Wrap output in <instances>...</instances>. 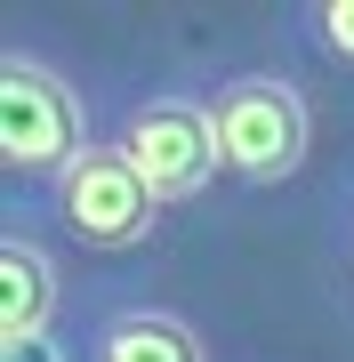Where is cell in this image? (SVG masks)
I'll list each match as a JSON object with an SVG mask.
<instances>
[{"label":"cell","mask_w":354,"mask_h":362,"mask_svg":"<svg viewBox=\"0 0 354 362\" xmlns=\"http://www.w3.org/2000/svg\"><path fill=\"white\" fill-rule=\"evenodd\" d=\"M210 121H218L225 177H242V185H290L306 169V153H314V105L274 65L218 73L210 81Z\"/></svg>","instance_id":"6da1fadb"},{"label":"cell","mask_w":354,"mask_h":362,"mask_svg":"<svg viewBox=\"0 0 354 362\" xmlns=\"http://www.w3.org/2000/svg\"><path fill=\"white\" fill-rule=\"evenodd\" d=\"M89 105H81V81L65 65H49L40 49H0V161H8V185L25 194L40 177H65V169L89 153Z\"/></svg>","instance_id":"7a4b0ae2"},{"label":"cell","mask_w":354,"mask_h":362,"mask_svg":"<svg viewBox=\"0 0 354 362\" xmlns=\"http://www.w3.org/2000/svg\"><path fill=\"white\" fill-rule=\"evenodd\" d=\"M121 153L145 169V185L161 194V209L201 202V194L225 177L218 121H210V89H185V81L145 89L129 113H121Z\"/></svg>","instance_id":"3957f363"},{"label":"cell","mask_w":354,"mask_h":362,"mask_svg":"<svg viewBox=\"0 0 354 362\" xmlns=\"http://www.w3.org/2000/svg\"><path fill=\"white\" fill-rule=\"evenodd\" d=\"M57 226L73 233L81 250H145L161 226V194L145 185V169L121 153V137H97L65 177L49 185Z\"/></svg>","instance_id":"277c9868"},{"label":"cell","mask_w":354,"mask_h":362,"mask_svg":"<svg viewBox=\"0 0 354 362\" xmlns=\"http://www.w3.org/2000/svg\"><path fill=\"white\" fill-rule=\"evenodd\" d=\"M57 306H65V266L40 250V233L8 226V242H0V338L49 330Z\"/></svg>","instance_id":"5b68a950"},{"label":"cell","mask_w":354,"mask_h":362,"mask_svg":"<svg viewBox=\"0 0 354 362\" xmlns=\"http://www.w3.org/2000/svg\"><path fill=\"white\" fill-rule=\"evenodd\" d=\"M89 362H210V346L170 306H113L89 338Z\"/></svg>","instance_id":"8992f818"},{"label":"cell","mask_w":354,"mask_h":362,"mask_svg":"<svg viewBox=\"0 0 354 362\" xmlns=\"http://www.w3.org/2000/svg\"><path fill=\"white\" fill-rule=\"evenodd\" d=\"M298 33H306V49H314L322 65L354 73V0H314V8H298Z\"/></svg>","instance_id":"52a82bcc"},{"label":"cell","mask_w":354,"mask_h":362,"mask_svg":"<svg viewBox=\"0 0 354 362\" xmlns=\"http://www.w3.org/2000/svg\"><path fill=\"white\" fill-rule=\"evenodd\" d=\"M0 362H81L65 330H25V338H0Z\"/></svg>","instance_id":"ba28073f"},{"label":"cell","mask_w":354,"mask_h":362,"mask_svg":"<svg viewBox=\"0 0 354 362\" xmlns=\"http://www.w3.org/2000/svg\"><path fill=\"white\" fill-rule=\"evenodd\" d=\"M346 266H354V209H346Z\"/></svg>","instance_id":"9c48e42d"}]
</instances>
